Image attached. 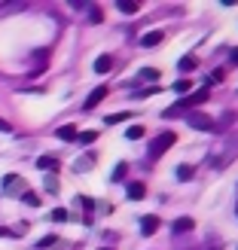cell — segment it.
<instances>
[{
    "instance_id": "obj_1",
    "label": "cell",
    "mask_w": 238,
    "mask_h": 250,
    "mask_svg": "<svg viewBox=\"0 0 238 250\" xmlns=\"http://www.w3.org/2000/svg\"><path fill=\"white\" fill-rule=\"evenodd\" d=\"M174 141H177V134H174V131H162V134L156 137V141H150V156H153V159L165 156L168 149L174 146Z\"/></svg>"
},
{
    "instance_id": "obj_2",
    "label": "cell",
    "mask_w": 238,
    "mask_h": 250,
    "mask_svg": "<svg viewBox=\"0 0 238 250\" xmlns=\"http://www.w3.org/2000/svg\"><path fill=\"white\" fill-rule=\"evenodd\" d=\"M205 101H208V89H202V92H193V95H186L183 101H180V107H171V110H165V116H177V113H183V110H193V107L205 104Z\"/></svg>"
},
{
    "instance_id": "obj_3",
    "label": "cell",
    "mask_w": 238,
    "mask_h": 250,
    "mask_svg": "<svg viewBox=\"0 0 238 250\" xmlns=\"http://www.w3.org/2000/svg\"><path fill=\"white\" fill-rule=\"evenodd\" d=\"M186 122H190L195 131H217V128H214V119H211V116H205V113H198V110H190V116H186Z\"/></svg>"
},
{
    "instance_id": "obj_4",
    "label": "cell",
    "mask_w": 238,
    "mask_h": 250,
    "mask_svg": "<svg viewBox=\"0 0 238 250\" xmlns=\"http://www.w3.org/2000/svg\"><path fill=\"white\" fill-rule=\"evenodd\" d=\"M104 98H107V89H104V85H98V89H95L89 98H86V104H83V107H86V110H95L98 104L104 101Z\"/></svg>"
},
{
    "instance_id": "obj_5",
    "label": "cell",
    "mask_w": 238,
    "mask_h": 250,
    "mask_svg": "<svg viewBox=\"0 0 238 250\" xmlns=\"http://www.w3.org/2000/svg\"><path fill=\"white\" fill-rule=\"evenodd\" d=\"M156 229H159V217L147 214V217L141 220V232H144V235H156Z\"/></svg>"
},
{
    "instance_id": "obj_6",
    "label": "cell",
    "mask_w": 238,
    "mask_h": 250,
    "mask_svg": "<svg viewBox=\"0 0 238 250\" xmlns=\"http://www.w3.org/2000/svg\"><path fill=\"white\" fill-rule=\"evenodd\" d=\"M3 189H6V192H16V189H22V192H24V183H22V177H19V174H9V177L3 180Z\"/></svg>"
},
{
    "instance_id": "obj_7",
    "label": "cell",
    "mask_w": 238,
    "mask_h": 250,
    "mask_svg": "<svg viewBox=\"0 0 238 250\" xmlns=\"http://www.w3.org/2000/svg\"><path fill=\"white\" fill-rule=\"evenodd\" d=\"M110 67H113V58L110 55H98L95 58V73H107Z\"/></svg>"
},
{
    "instance_id": "obj_8",
    "label": "cell",
    "mask_w": 238,
    "mask_h": 250,
    "mask_svg": "<svg viewBox=\"0 0 238 250\" xmlns=\"http://www.w3.org/2000/svg\"><path fill=\"white\" fill-rule=\"evenodd\" d=\"M159 43H162V31H150V34L141 37V46H147V49L150 46H159Z\"/></svg>"
},
{
    "instance_id": "obj_9",
    "label": "cell",
    "mask_w": 238,
    "mask_h": 250,
    "mask_svg": "<svg viewBox=\"0 0 238 250\" xmlns=\"http://www.w3.org/2000/svg\"><path fill=\"white\" fill-rule=\"evenodd\" d=\"M119 12H125V16H134L137 9H141V3H137V0H119Z\"/></svg>"
},
{
    "instance_id": "obj_10",
    "label": "cell",
    "mask_w": 238,
    "mask_h": 250,
    "mask_svg": "<svg viewBox=\"0 0 238 250\" xmlns=\"http://www.w3.org/2000/svg\"><path fill=\"white\" fill-rule=\"evenodd\" d=\"M37 168H43V171H55V168H58V159H52V156H40V159H37Z\"/></svg>"
},
{
    "instance_id": "obj_11",
    "label": "cell",
    "mask_w": 238,
    "mask_h": 250,
    "mask_svg": "<svg viewBox=\"0 0 238 250\" xmlns=\"http://www.w3.org/2000/svg\"><path fill=\"white\" fill-rule=\"evenodd\" d=\"M55 134L61 137V141H77V128H73V125H61Z\"/></svg>"
},
{
    "instance_id": "obj_12",
    "label": "cell",
    "mask_w": 238,
    "mask_h": 250,
    "mask_svg": "<svg viewBox=\"0 0 238 250\" xmlns=\"http://www.w3.org/2000/svg\"><path fill=\"white\" fill-rule=\"evenodd\" d=\"M193 226H195V223L190 217H177V220H174V232H190Z\"/></svg>"
},
{
    "instance_id": "obj_13",
    "label": "cell",
    "mask_w": 238,
    "mask_h": 250,
    "mask_svg": "<svg viewBox=\"0 0 238 250\" xmlns=\"http://www.w3.org/2000/svg\"><path fill=\"white\" fill-rule=\"evenodd\" d=\"M125 171H129V165H125V162H119V165L113 168V177H110V180H113V183H122V180H125Z\"/></svg>"
},
{
    "instance_id": "obj_14",
    "label": "cell",
    "mask_w": 238,
    "mask_h": 250,
    "mask_svg": "<svg viewBox=\"0 0 238 250\" xmlns=\"http://www.w3.org/2000/svg\"><path fill=\"white\" fill-rule=\"evenodd\" d=\"M144 183H129V198H144Z\"/></svg>"
},
{
    "instance_id": "obj_15",
    "label": "cell",
    "mask_w": 238,
    "mask_h": 250,
    "mask_svg": "<svg viewBox=\"0 0 238 250\" xmlns=\"http://www.w3.org/2000/svg\"><path fill=\"white\" fill-rule=\"evenodd\" d=\"M125 137H129V141H141V137H144V128H141V125H131V128L125 131Z\"/></svg>"
},
{
    "instance_id": "obj_16",
    "label": "cell",
    "mask_w": 238,
    "mask_h": 250,
    "mask_svg": "<svg viewBox=\"0 0 238 250\" xmlns=\"http://www.w3.org/2000/svg\"><path fill=\"white\" fill-rule=\"evenodd\" d=\"M193 177V165H180L177 168V180H190Z\"/></svg>"
},
{
    "instance_id": "obj_17",
    "label": "cell",
    "mask_w": 238,
    "mask_h": 250,
    "mask_svg": "<svg viewBox=\"0 0 238 250\" xmlns=\"http://www.w3.org/2000/svg\"><path fill=\"white\" fill-rule=\"evenodd\" d=\"M141 80H159V70H153V67H144L141 73H137Z\"/></svg>"
},
{
    "instance_id": "obj_18",
    "label": "cell",
    "mask_w": 238,
    "mask_h": 250,
    "mask_svg": "<svg viewBox=\"0 0 238 250\" xmlns=\"http://www.w3.org/2000/svg\"><path fill=\"white\" fill-rule=\"evenodd\" d=\"M22 198H24V205H31V208H40V198H37L34 192H22Z\"/></svg>"
},
{
    "instance_id": "obj_19",
    "label": "cell",
    "mask_w": 238,
    "mask_h": 250,
    "mask_svg": "<svg viewBox=\"0 0 238 250\" xmlns=\"http://www.w3.org/2000/svg\"><path fill=\"white\" fill-rule=\"evenodd\" d=\"M177 67H180V70H195V58H180Z\"/></svg>"
},
{
    "instance_id": "obj_20",
    "label": "cell",
    "mask_w": 238,
    "mask_h": 250,
    "mask_svg": "<svg viewBox=\"0 0 238 250\" xmlns=\"http://www.w3.org/2000/svg\"><path fill=\"white\" fill-rule=\"evenodd\" d=\"M125 119H129V113H113V116H107L104 122L107 125H116V122H125Z\"/></svg>"
},
{
    "instance_id": "obj_21",
    "label": "cell",
    "mask_w": 238,
    "mask_h": 250,
    "mask_svg": "<svg viewBox=\"0 0 238 250\" xmlns=\"http://www.w3.org/2000/svg\"><path fill=\"white\" fill-rule=\"evenodd\" d=\"M52 220H55V223H65V220H67V210H65V208H55V210H52Z\"/></svg>"
},
{
    "instance_id": "obj_22",
    "label": "cell",
    "mask_w": 238,
    "mask_h": 250,
    "mask_svg": "<svg viewBox=\"0 0 238 250\" xmlns=\"http://www.w3.org/2000/svg\"><path fill=\"white\" fill-rule=\"evenodd\" d=\"M190 80H177V83H174V92H190Z\"/></svg>"
},
{
    "instance_id": "obj_23",
    "label": "cell",
    "mask_w": 238,
    "mask_h": 250,
    "mask_svg": "<svg viewBox=\"0 0 238 250\" xmlns=\"http://www.w3.org/2000/svg\"><path fill=\"white\" fill-rule=\"evenodd\" d=\"M77 137H80V141H83V144H92V141H95V137H98V134H95V131H83V134H77Z\"/></svg>"
},
{
    "instance_id": "obj_24",
    "label": "cell",
    "mask_w": 238,
    "mask_h": 250,
    "mask_svg": "<svg viewBox=\"0 0 238 250\" xmlns=\"http://www.w3.org/2000/svg\"><path fill=\"white\" fill-rule=\"evenodd\" d=\"M89 165H92V156H89V159H80L73 168H77V171H83V168H89Z\"/></svg>"
},
{
    "instance_id": "obj_25",
    "label": "cell",
    "mask_w": 238,
    "mask_h": 250,
    "mask_svg": "<svg viewBox=\"0 0 238 250\" xmlns=\"http://www.w3.org/2000/svg\"><path fill=\"white\" fill-rule=\"evenodd\" d=\"M46 189H49V192H55V189H58V183H55L52 177H46Z\"/></svg>"
},
{
    "instance_id": "obj_26",
    "label": "cell",
    "mask_w": 238,
    "mask_h": 250,
    "mask_svg": "<svg viewBox=\"0 0 238 250\" xmlns=\"http://www.w3.org/2000/svg\"><path fill=\"white\" fill-rule=\"evenodd\" d=\"M211 83H223V70H214V73H211Z\"/></svg>"
},
{
    "instance_id": "obj_27",
    "label": "cell",
    "mask_w": 238,
    "mask_h": 250,
    "mask_svg": "<svg viewBox=\"0 0 238 250\" xmlns=\"http://www.w3.org/2000/svg\"><path fill=\"white\" fill-rule=\"evenodd\" d=\"M0 131H12V125H9L6 119H0Z\"/></svg>"
},
{
    "instance_id": "obj_28",
    "label": "cell",
    "mask_w": 238,
    "mask_h": 250,
    "mask_svg": "<svg viewBox=\"0 0 238 250\" xmlns=\"http://www.w3.org/2000/svg\"><path fill=\"white\" fill-rule=\"evenodd\" d=\"M229 58H232V64H238V49H232V52H229Z\"/></svg>"
},
{
    "instance_id": "obj_29",
    "label": "cell",
    "mask_w": 238,
    "mask_h": 250,
    "mask_svg": "<svg viewBox=\"0 0 238 250\" xmlns=\"http://www.w3.org/2000/svg\"><path fill=\"white\" fill-rule=\"evenodd\" d=\"M104 250H107V247H104Z\"/></svg>"
}]
</instances>
